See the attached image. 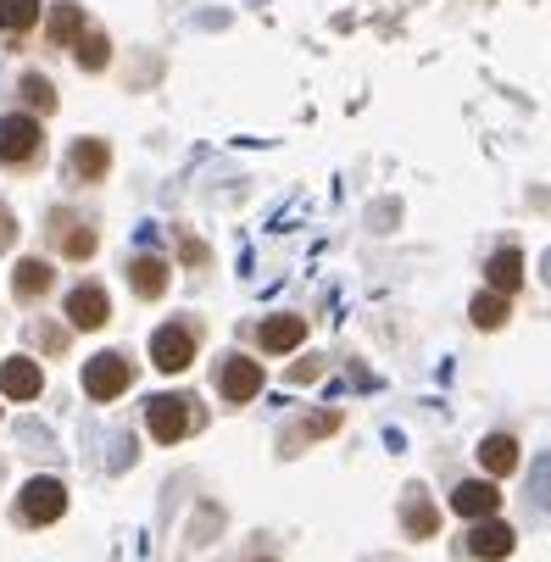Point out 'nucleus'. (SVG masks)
<instances>
[{
  "label": "nucleus",
  "mask_w": 551,
  "mask_h": 562,
  "mask_svg": "<svg viewBox=\"0 0 551 562\" xmlns=\"http://www.w3.org/2000/svg\"><path fill=\"white\" fill-rule=\"evenodd\" d=\"M145 424H150V435L162 440V446H179V440L190 435V424H195V413H190V395H150Z\"/></svg>",
  "instance_id": "obj_1"
},
{
  "label": "nucleus",
  "mask_w": 551,
  "mask_h": 562,
  "mask_svg": "<svg viewBox=\"0 0 551 562\" xmlns=\"http://www.w3.org/2000/svg\"><path fill=\"white\" fill-rule=\"evenodd\" d=\"M128 384H134V368H128V357H117V351H101V357H90V362H85V395H90V401H117Z\"/></svg>",
  "instance_id": "obj_2"
},
{
  "label": "nucleus",
  "mask_w": 551,
  "mask_h": 562,
  "mask_svg": "<svg viewBox=\"0 0 551 562\" xmlns=\"http://www.w3.org/2000/svg\"><path fill=\"white\" fill-rule=\"evenodd\" d=\"M40 117H29V112H12V117H0V162L7 168H18V162H34L40 156Z\"/></svg>",
  "instance_id": "obj_3"
},
{
  "label": "nucleus",
  "mask_w": 551,
  "mask_h": 562,
  "mask_svg": "<svg viewBox=\"0 0 551 562\" xmlns=\"http://www.w3.org/2000/svg\"><path fill=\"white\" fill-rule=\"evenodd\" d=\"M18 513H23V524H56L67 513L61 479H29V485L18 491Z\"/></svg>",
  "instance_id": "obj_4"
},
{
  "label": "nucleus",
  "mask_w": 551,
  "mask_h": 562,
  "mask_svg": "<svg viewBox=\"0 0 551 562\" xmlns=\"http://www.w3.org/2000/svg\"><path fill=\"white\" fill-rule=\"evenodd\" d=\"M496 507H502V491L491 485V479H462V485L451 491V513L457 518L485 524V518H496Z\"/></svg>",
  "instance_id": "obj_5"
},
{
  "label": "nucleus",
  "mask_w": 551,
  "mask_h": 562,
  "mask_svg": "<svg viewBox=\"0 0 551 562\" xmlns=\"http://www.w3.org/2000/svg\"><path fill=\"white\" fill-rule=\"evenodd\" d=\"M190 357H195V335H190L184 324H168V329H156V335H150V362L162 368V373L190 368Z\"/></svg>",
  "instance_id": "obj_6"
},
{
  "label": "nucleus",
  "mask_w": 551,
  "mask_h": 562,
  "mask_svg": "<svg viewBox=\"0 0 551 562\" xmlns=\"http://www.w3.org/2000/svg\"><path fill=\"white\" fill-rule=\"evenodd\" d=\"M217 390H223V401H234V407H240V401H257L262 395V368L251 357H228L223 373H217Z\"/></svg>",
  "instance_id": "obj_7"
},
{
  "label": "nucleus",
  "mask_w": 551,
  "mask_h": 562,
  "mask_svg": "<svg viewBox=\"0 0 551 562\" xmlns=\"http://www.w3.org/2000/svg\"><path fill=\"white\" fill-rule=\"evenodd\" d=\"M67 317H72V329H101L106 317H112L106 290H101V284H78V290L67 295Z\"/></svg>",
  "instance_id": "obj_8"
},
{
  "label": "nucleus",
  "mask_w": 551,
  "mask_h": 562,
  "mask_svg": "<svg viewBox=\"0 0 551 562\" xmlns=\"http://www.w3.org/2000/svg\"><path fill=\"white\" fill-rule=\"evenodd\" d=\"M513 546H518V535H513V524H502V518H485V524H474V535H468V551L485 557V562L513 557Z\"/></svg>",
  "instance_id": "obj_9"
},
{
  "label": "nucleus",
  "mask_w": 551,
  "mask_h": 562,
  "mask_svg": "<svg viewBox=\"0 0 551 562\" xmlns=\"http://www.w3.org/2000/svg\"><path fill=\"white\" fill-rule=\"evenodd\" d=\"M257 340H262V351H268V357H284V351H295V346L306 340V324H301L295 312H273L268 324L257 329Z\"/></svg>",
  "instance_id": "obj_10"
},
{
  "label": "nucleus",
  "mask_w": 551,
  "mask_h": 562,
  "mask_svg": "<svg viewBox=\"0 0 551 562\" xmlns=\"http://www.w3.org/2000/svg\"><path fill=\"white\" fill-rule=\"evenodd\" d=\"M67 168L85 179V184H95V179H106V168H112V150H106L101 139H78V145L67 150Z\"/></svg>",
  "instance_id": "obj_11"
},
{
  "label": "nucleus",
  "mask_w": 551,
  "mask_h": 562,
  "mask_svg": "<svg viewBox=\"0 0 551 562\" xmlns=\"http://www.w3.org/2000/svg\"><path fill=\"white\" fill-rule=\"evenodd\" d=\"M40 368L29 362V357H12L7 368H0V395H12V401H34L40 395Z\"/></svg>",
  "instance_id": "obj_12"
},
{
  "label": "nucleus",
  "mask_w": 551,
  "mask_h": 562,
  "mask_svg": "<svg viewBox=\"0 0 551 562\" xmlns=\"http://www.w3.org/2000/svg\"><path fill=\"white\" fill-rule=\"evenodd\" d=\"M50 279H56V268H50V262H40V257H29V262H18L12 290H18V301H40V295L50 290Z\"/></svg>",
  "instance_id": "obj_13"
},
{
  "label": "nucleus",
  "mask_w": 551,
  "mask_h": 562,
  "mask_svg": "<svg viewBox=\"0 0 551 562\" xmlns=\"http://www.w3.org/2000/svg\"><path fill=\"white\" fill-rule=\"evenodd\" d=\"M480 462H485L491 479H507V473L518 468V440H513V435H491V440L480 446Z\"/></svg>",
  "instance_id": "obj_14"
},
{
  "label": "nucleus",
  "mask_w": 551,
  "mask_h": 562,
  "mask_svg": "<svg viewBox=\"0 0 551 562\" xmlns=\"http://www.w3.org/2000/svg\"><path fill=\"white\" fill-rule=\"evenodd\" d=\"M485 273H491V290L513 295V290H518V279H524V257H518L513 246H502V251L485 262Z\"/></svg>",
  "instance_id": "obj_15"
},
{
  "label": "nucleus",
  "mask_w": 551,
  "mask_h": 562,
  "mask_svg": "<svg viewBox=\"0 0 551 562\" xmlns=\"http://www.w3.org/2000/svg\"><path fill=\"white\" fill-rule=\"evenodd\" d=\"M128 279H134V290L150 301V295H162L168 290V262H156V257H139L134 268H128Z\"/></svg>",
  "instance_id": "obj_16"
},
{
  "label": "nucleus",
  "mask_w": 551,
  "mask_h": 562,
  "mask_svg": "<svg viewBox=\"0 0 551 562\" xmlns=\"http://www.w3.org/2000/svg\"><path fill=\"white\" fill-rule=\"evenodd\" d=\"M468 312H474L480 329H502V324H507V295H502V290H480Z\"/></svg>",
  "instance_id": "obj_17"
},
{
  "label": "nucleus",
  "mask_w": 551,
  "mask_h": 562,
  "mask_svg": "<svg viewBox=\"0 0 551 562\" xmlns=\"http://www.w3.org/2000/svg\"><path fill=\"white\" fill-rule=\"evenodd\" d=\"M85 40V12L78 7H56L50 12V45H78Z\"/></svg>",
  "instance_id": "obj_18"
},
{
  "label": "nucleus",
  "mask_w": 551,
  "mask_h": 562,
  "mask_svg": "<svg viewBox=\"0 0 551 562\" xmlns=\"http://www.w3.org/2000/svg\"><path fill=\"white\" fill-rule=\"evenodd\" d=\"M40 23V0H0V29L7 34H23Z\"/></svg>",
  "instance_id": "obj_19"
},
{
  "label": "nucleus",
  "mask_w": 551,
  "mask_h": 562,
  "mask_svg": "<svg viewBox=\"0 0 551 562\" xmlns=\"http://www.w3.org/2000/svg\"><path fill=\"white\" fill-rule=\"evenodd\" d=\"M23 101H29L34 112H56V90H50L45 72H23Z\"/></svg>",
  "instance_id": "obj_20"
},
{
  "label": "nucleus",
  "mask_w": 551,
  "mask_h": 562,
  "mask_svg": "<svg viewBox=\"0 0 551 562\" xmlns=\"http://www.w3.org/2000/svg\"><path fill=\"white\" fill-rule=\"evenodd\" d=\"M402 524H407V535H418V540H429L440 518H435V507H429V502L418 496V502H407V507H402Z\"/></svg>",
  "instance_id": "obj_21"
},
{
  "label": "nucleus",
  "mask_w": 551,
  "mask_h": 562,
  "mask_svg": "<svg viewBox=\"0 0 551 562\" xmlns=\"http://www.w3.org/2000/svg\"><path fill=\"white\" fill-rule=\"evenodd\" d=\"M106 56H112L106 34H85V40H78V67H85V72H101V67H106Z\"/></svg>",
  "instance_id": "obj_22"
},
{
  "label": "nucleus",
  "mask_w": 551,
  "mask_h": 562,
  "mask_svg": "<svg viewBox=\"0 0 551 562\" xmlns=\"http://www.w3.org/2000/svg\"><path fill=\"white\" fill-rule=\"evenodd\" d=\"M529 502L535 507H551V451L535 457V468H529Z\"/></svg>",
  "instance_id": "obj_23"
},
{
  "label": "nucleus",
  "mask_w": 551,
  "mask_h": 562,
  "mask_svg": "<svg viewBox=\"0 0 551 562\" xmlns=\"http://www.w3.org/2000/svg\"><path fill=\"white\" fill-rule=\"evenodd\" d=\"M90 251H95V234L90 228H72L67 234V257H90Z\"/></svg>",
  "instance_id": "obj_24"
},
{
  "label": "nucleus",
  "mask_w": 551,
  "mask_h": 562,
  "mask_svg": "<svg viewBox=\"0 0 551 562\" xmlns=\"http://www.w3.org/2000/svg\"><path fill=\"white\" fill-rule=\"evenodd\" d=\"M540 279L551 284V246H546V257H540Z\"/></svg>",
  "instance_id": "obj_25"
},
{
  "label": "nucleus",
  "mask_w": 551,
  "mask_h": 562,
  "mask_svg": "<svg viewBox=\"0 0 551 562\" xmlns=\"http://www.w3.org/2000/svg\"><path fill=\"white\" fill-rule=\"evenodd\" d=\"M251 7H268V0H251Z\"/></svg>",
  "instance_id": "obj_26"
}]
</instances>
